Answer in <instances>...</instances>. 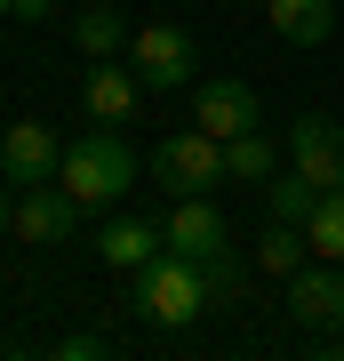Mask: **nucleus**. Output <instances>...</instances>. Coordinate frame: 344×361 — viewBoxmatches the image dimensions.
Instances as JSON below:
<instances>
[{
    "instance_id": "obj_1",
    "label": "nucleus",
    "mask_w": 344,
    "mask_h": 361,
    "mask_svg": "<svg viewBox=\"0 0 344 361\" xmlns=\"http://www.w3.org/2000/svg\"><path fill=\"white\" fill-rule=\"evenodd\" d=\"M136 177H144V169H136V153H128L120 129H89L80 145H64V169H56V185H64L80 209L128 201V185H136Z\"/></svg>"
},
{
    "instance_id": "obj_2",
    "label": "nucleus",
    "mask_w": 344,
    "mask_h": 361,
    "mask_svg": "<svg viewBox=\"0 0 344 361\" xmlns=\"http://www.w3.org/2000/svg\"><path fill=\"white\" fill-rule=\"evenodd\" d=\"M136 281V313L144 322H160V329H184V322H200L217 297H208V265L200 257H177V249H160L144 273H128Z\"/></svg>"
},
{
    "instance_id": "obj_3",
    "label": "nucleus",
    "mask_w": 344,
    "mask_h": 361,
    "mask_svg": "<svg viewBox=\"0 0 344 361\" xmlns=\"http://www.w3.org/2000/svg\"><path fill=\"white\" fill-rule=\"evenodd\" d=\"M144 177H153L160 193H217V185H224V137H208V129L168 137L160 153L144 161Z\"/></svg>"
},
{
    "instance_id": "obj_4",
    "label": "nucleus",
    "mask_w": 344,
    "mask_h": 361,
    "mask_svg": "<svg viewBox=\"0 0 344 361\" xmlns=\"http://www.w3.org/2000/svg\"><path fill=\"white\" fill-rule=\"evenodd\" d=\"M192 32L184 25H136L128 32V73L144 80V89H184L192 80Z\"/></svg>"
},
{
    "instance_id": "obj_5",
    "label": "nucleus",
    "mask_w": 344,
    "mask_h": 361,
    "mask_svg": "<svg viewBox=\"0 0 344 361\" xmlns=\"http://www.w3.org/2000/svg\"><path fill=\"white\" fill-rule=\"evenodd\" d=\"M56 169H64V137L49 121H8L0 129V177L8 185H56Z\"/></svg>"
},
{
    "instance_id": "obj_6",
    "label": "nucleus",
    "mask_w": 344,
    "mask_h": 361,
    "mask_svg": "<svg viewBox=\"0 0 344 361\" xmlns=\"http://www.w3.org/2000/svg\"><path fill=\"white\" fill-rule=\"evenodd\" d=\"M288 313L305 329H344V265L336 257H312L288 273Z\"/></svg>"
},
{
    "instance_id": "obj_7",
    "label": "nucleus",
    "mask_w": 344,
    "mask_h": 361,
    "mask_svg": "<svg viewBox=\"0 0 344 361\" xmlns=\"http://www.w3.org/2000/svg\"><path fill=\"white\" fill-rule=\"evenodd\" d=\"M72 225H80V201L64 193V185H16V217H8V233H16V241L49 249V241H64Z\"/></svg>"
},
{
    "instance_id": "obj_8",
    "label": "nucleus",
    "mask_w": 344,
    "mask_h": 361,
    "mask_svg": "<svg viewBox=\"0 0 344 361\" xmlns=\"http://www.w3.org/2000/svg\"><path fill=\"white\" fill-rule=\"evenodd\" d=\"M144 97H153V89H144L128 65H113V56H96L89 80H80V104H89L96 129H120V121H136V113H144Z\"/></svg>"
},
{
    "instance_id": "obj_9",
    "label": "nucleus",
    "mask_w": 344,
    "mask_h": 361,
    "mask_svg": "<svg viewBox=\"0 0 344 361\" xmlns=\"http://www.w3.org/2000/svg\"><path fill=\"white\" fill-rule=\"evenodd\" d=\"M265 104H256L248 80H200L192 89V129H208V137H248V129H265Z\"/></svg>"
},
{
    "instance_id": "obj_10",
    "label": "nucleus",
    "mask_w": 344,
    "mask_h": 361,
    "mask_svg": "<svg viewBox=\"0 0 344 361\" xmlns=\"http://www.w3.org/2000/svg\"><path fill=\"white\" fill-rule=\"evenodd\" d=\"M288 161L305 169V177L329 193V185H344V129L329 113H296V129H288Z\"/></svg>"
},
{
    "instance_id": "obj_11",
    "label": "nucleus",
    "mask_w": 344,
    "mask_h": 361,
    "mask_svg": "<svg viewBox=\"0 0 344 361\" xmlns=\"http://www.w3.org/2000/svg\"><path fill=\"white\" fill-rule=\"evenodd\" d=\"M168 249H177V257H217V249H224V217H217V201H208V193H177V209H168Z\"/></svg>"
},
{
    "instance_id": "obj_12",
    "label": "nucleus",
    "mask_w": 344,
    "mask_h": 361,
    "mask_svg": "<svg viewBox=\"0 0 344 361\" xmlns=\"http://www.w3.org/2000/svg\"><path fill=\"white\" fill-rule=\"evenodd\" d=\"M160 249H168V233H160V225H144V217H113V225L96 233V257L113 265V273H144Z\"/></svg>"
},
{
    "instance_id": "obj_13",
    "label": "nucleus",
    "mask_w": 344,
    "mask_h": 361,
    "mask_svg": "<svg viewBox=\"0 0 344 361\" xmlns=\"http://www.w3.org/2000/svg\"><path fill=\"white\" fill-rule=\"evenodd\" d=\"M265 16H272V32L288 49H320L336 32V0H265Z\"/></svg>"
},
{
    "instance_id": "obj_14",
    "label": "nucleus",
    "mask_w": 344,
    "mask_h": 361,
    "mask_svg": "<svg viewBox=\"0 0 344 361\" xmlns=\"http://www.w3.org/2000/svg\"><path fill=\"white\" fill-rule=\"evenodd\" d=\"M296 265H312V241H305V225L272 217L265 233H256V273H272V281H288Z\"/></svg>"
},
{
    "instance_id": "obj_15",
    "label": "nucleus",
    "mask_w": 344,
    "mask_h": 361,
    "mask_svg": "<svg viewBox=\"0 0 344 361\" xmlns=\"http://www.w3.org/2000/svg\"><path fill=\"white\" fill-rule=\"evenodd\" d=\"M272 161H281V153H272V137H265V129L224 137V177H232V185H265V177H272Z\"/></svg>"
},
{
    "instance_id": "obj_16",
    "label": "nucleus",
    "mask_w": 344,
    "mask_h": 361,
    "mask_svg": "<svg viewBox=\"0 0 344 361\" xmlns=\"http://www.w3.org/2000/svg\"><path fill=\"white\" fill-rule=\"evenodd\" d=\"M305 241H312V257H336V265H344V185H329V193L312 201Z\"/></svg>"
},
{
    "instance_id": "obj_17",
    "label": "nucleus",
    "mask_w": 344,
    "mask_h": 361,
    "mask_svg": "<svg viewBox=\"0 0 344 361\" xmlns=\"http://www.w3.org/2000/svg\"><path fill=\"white\" fill-rule=\"evenodd\" d=\"M72 49H80V56H89V65H96V56L128 49V25H120L113 8H80V16H72Z\"/></svg>"
},
{
    "instance_id": "obj_18",
    "label": "nucleus",
    "mask_w": 344,
    "mask_h": 361,
    "mask_svg": "<svg viewBox=\"0 0 344 361\" xmlns=\"http://www.w3.org/2000/svg\"><path fill=\"white\" fill-rule=\"evenodd\" d=\"M265 193H272V217L305 225V217H312V201H320V185L305 177V169H288V177H265Z\"/></svg>"
},
{
    "instance_id": "obj_19",
    "label": "nucleus",
    "mask_w": 344,
    "mask_h": 361,
    "mask_svg": "<svg viewBox=\"0 0 344 361\" xmlns=\"http://www.w3.org/2000/svg\"><path fill=\"white\" fill-rule=\"evenodd\" d=\"M8 217H16V185L0 177V233H8Z\"/></svg>"
},
{
    "instance_id": "obj_20",
    "label": "nucleus",
    "mask_w": 344,
    "mask_h": 361,
    "mask_svg": "<svg viewBox=\"0 0 344 361\" xmlns=\"http://www.w3.org/2000/svg\"><path fill=\"white\" fill-rule=\"evenodd\" d=\"M0 16H16V0H0Z\"/></svg>"
},
{
    "instance_id": "obj_21",
    "label": "nucleus",
    "mask_w": 344,
    "mask_h": 361,
    "mask_svg": "<svg viewBox=\"0 0 344 361\" xmlns=\"http://www.w3.org/2000/svg\"><path fill=\"white\" fill-rule=\"evenodd\" d=\"M232 8H248V0H232Z\"/></svg>"
}]
</instances>
